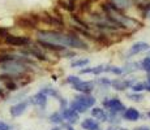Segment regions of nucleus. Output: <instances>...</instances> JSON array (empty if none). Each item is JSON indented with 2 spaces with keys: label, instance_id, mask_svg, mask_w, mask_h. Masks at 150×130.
Listing matches in <instances>:
<instances>
[{
  "label": "nucleus",
  "instance_id": "nucleus-1",
  "mask_svg": "<svg viewBox=\"0 0 150 130\" xmlns=\"http://www.w3.org/2000/svg\"><path fill=\"white\" fill-rule=\"evenodd\" d=\"M38 40L47 48H62V47H69V48H81L85 50L88 46L82 39L79 37L72 35V34H64L59 31H38L37 34Z\"/></svg>",
  "mask_w": 150,
  "mask_h": 130
},
{
  "label": "nucleus",
  "instance_id": "nucleus-2",
  "mask_svg": "<svg viewBox=\"0 0 150 130\" xmlns=\"http://www.w3.org/2000/svg\"><path fill=\"white\" fill-rule=\"evenodd\" d=\"M105 9H106V12H107L108 20L114 25L123 26V27H136V26L138 25L137 21H134L133 18H129V17L122 14V12H120L119 9H116L111 3L105 5Z\"/></svg>",
  "mask_w": 150,
  "mask_h": 130
},
{
  "label": "nucleus",
  "instance_id": "nucleus-3",
  "mask_svg": "<svg viewBox=\"0 0 150 130\" xmlns=\"http://www.w3.org/2000/svg\"><path fill=\"white\" fill-rule=\"evenodd\" d=\"M105 105L111 112H122L124 109V104L119 99H110L107 102H105Z\"/></svg>",
  "mask_w": 150,
  "mask_h": 130
},
{
  "label": "nucleus",
  "instance_id": "nucleus-4",
  "mask_svg": "<svg viewBox=\"0 0 150 130\" xmlns=\"http://www.w3.org/2000/svg\"><path fill=\"white\" fill-rule=\"evenodd\" d=\"M5 42L8 44H13V46H24L29 43V38L25 37H14V35H7L5 37Z\"/></svg>",
  "mask_w": 150,
  "mask_h": 130
},
{
  "label": "nucleus",
  "instance_id": "nucleus-5",
  "mask_svg": "<svg viewBox=\"0 0 150 130\" xmlns=\"http://www.w3.org/2000/svg\"><path fill=\"white\" fill-rule=\"evenodd\" d=\"M146 50H149L148 43L138 42V43H134V44L131 47V50H129V55H137V53H140V52L146 51Z\"/></svg>",
  "mask_w": 150,
  "mask_h": 130
},
{
  "label": "nucleus",
  "instance_id": "nucleus-6",
  "mask_svg": "<svg viewBox=\"0 0 150 130\" xmlns=\"http://www.w3.org/2000/svg\"><path fill=\"white\" fill-rule=\"evenodd\" d=\"M76 100L80 102L86 108H90V107H93L96 104V99L93 96H89V95H80V96L76 98Z\"/></svg>",
  "mask_w": 150,
  "mask_h": 130
},
{
  "label": "nucleus",
  "instance_id": "nucleus-7",
  "mask_svg": "<svg viewBox=\"0 0 150 130\" xmlns=\"http://www.w3.org/2000/svg\"><path fill=\"white\" fill-rule=\"evenodd\" d=\"M26 107H28V103H18V104H16V105H13L12 108H11V115H12L13 117H18V116H21L22 113L25 112V109H26Z\"/></svg>",
  "mask_w": 150,
  "mask_h": 130
},
{
  "label": "nucleus",
  "instance_id": "nucleus-8",
  "mask_svg": "<svg viewBox=\"0 0 150 130\" xmlns=\"http://www.w3.org/2000/svg\"><path fill=\"white\" fill-rule=\"evenodd\" d=\"M110 1H111V4L119 11L127 9V8L132 7V3H133L132 0H110Z\"/></svg>",
  "mask_w": 150,
  "mask_h": 130
},
{
  "label": "nucleus",
  "instance_id": "nucleus-9",
  "mask_svg": "<svg viewBox=\"0 0 150 130\" xmlns=\"http://www.w3.org/2000/svg\"><path fill=\"white\" fill-rule=\"evenodd\" d=\"M93 87H94L93 82H82V81H80L79 83L74 85V89H76L77 91H81V92H90L93 90Z\"/></svg>",
  "mask_w": 150,
  "mask_h": 130
},
{
  "label": "nucleus",
  "instance_id": "nucleus-10",
  "mask_svg": "<svg viewBox=\"0 0 150 130\" xmlns=\"http://www.w3.org/2000/svg\"><path fill=\"white\" fill-rule=\"evenodd\" d=\"M31 103L35 104V105H39V107L46 105V103H47V95L43 94V92H39V94L34 95V96L31 98Z\"/></svg>",
  "mask_w": 150,
  "mask_h": 130
},
{
  "label": "nucleus",
  "instance_id": "nucleus-11",
  "mask_svg": "<svg viewBox=\"0 0 150 130\" xmlns=\"http://www.w3.org/2000/svg\"><path fill=\"white\" fill-rule=\"evenodd\" d=\"M63 117H64L67 121H69V122H76V120L79 118V113H77L74 109L68 108V109H64Z\"/></svg>",
  "mask_w": 150,
  "mask_h": 130
},
{
  "label": "nucleus",
  "instance_id": "nucleus-12",
  "mask_svg": "<svg viewBox=\"0 0 150 130\" xmlns=\"http://www.w3.org/2000/svg\"><path fill=\"white\" fill-rule=\"evenodd\" d=\"M124 117L129 121H137L138 117H140V113H138V111L136 108H129L124 112Z\"/></svg>",
  "mask_w": 150,
  "mask_h": 130
},
{
  "label": "nucleus",
  "instance_id": "nucleus-13",
  "mask_svg": "<svg viewBox=\"0 0 150 130\" xmlns=\"http://www.w3.org/2000/svg\"><path fill=\"white\" fill-rule=\"evenodd\" d=\"M82 128L85 130H98L99 125L94 120H91V118H86V120L82 121Z\"/></svg>",
  "mask_w": 150,
  "mask_h": 130
},
{
  "label": "nucleus",
  "instance_id": "nucleus-14",
  "mask_svg": "<svg viewBox=\"0 0 150 130\" xmlns=\"http://www.w3.org/2000/svg\"><path fill=\"white\" fill-rule=\"evenodd\" d=\"M91 113H93V117H96L97 120H99V121H106V118H107L105 111H103V109H100V108H94Z\"/></svg>",
  "mask_w": 150,
  "mask_h": 130
},
{
  "label": "nucleus",
  "instance_id": "nucleus-15",
  "mask_svg": "<svg viewBox=\"0 0 150 130\" xmlns=\"http://www.w3.org/2000/svg\"><path fill=\"white\" fill-rule=\"evenodd\" d=\"M112 85H114L115 89H117V90H124V89L131 86V82H129V81H119V82H112Z\"/></svg>",
  "mask_w": 150,
  "mask_h": 130
},
{
  "label": "nucleus",
  "instance_id": "nucleus-16",
  "mask_svg": "<svg viewBox=\"0 0 150 130\" xmlns=\"http://www.w3.org/2000/svg\"><path fill=\"white\" fill-rule=\"evenodd\" d=\"M71 108H72V109H74V111H76L77 113H79V112H80V113H82V112H85V111H86V107H83L82 104L80 103V102H77V100H74V102L72 103V107H71Z\"/></svg>",
  "mask_w": 150,
  "mask_h": 130
},
{
  "label": "nucleus",
  "instance_id": "nucleus-17",
  "mask_svg": "<svg viewBox=\"0 0 150 130\" xmlns=\"http://www.w3.org/2000/svg\"><path fill=\"white\" fill-rule=\"evenodd\" d=\"M89 64V60L88 59H80V60H77V61H74V63H72V68H82V66H85V65H88Z\"/></svg>",
  "mask_w": 150,
  "mask_h": 130
},
{
  "label": "nucleus",
  "instance_id": "nucleus-18",
  "mask_svg": "<svg viewBox=\"0 0 150 130\" xmlns=\"http://www.w3.org/2000/svg\"><path fill=\"white\" fill-rule=\"evenodd\" d=\"M141 68L146 72H150V56L145 57V59L141 61Z\"/></svg>",
  "mask_w": 150,
  "mask_h": 130
},
{
  "label": "nucleus",
  "instance_id": "nucleus-19",
  "mask_svg": "<svg viewBox=\"0 0 150 130\" xmlns=\"http://www.w3.org/2000/svg\"><path fill=\"white\" fill-rule=\"evenodd\" d=\"M105 70L112 72V73H115V74H122L123 73V69L122 68H116V66H110V68H107V69L105 68Z\"/></svg>",
  "mask_w": 150,
  "mask_h": 130
},
{
  "label": "nucleus",
  "instance_id": "nucleus-20",
  "mask_svg": "<svg viewBox=\"0 0 150 130\" xmlns=\"http://www.w3.org/2000/svg\"><path fill=\"white\" fill-rule=\"evenodd\" d=\"M50 120H51V122H55V124H60V122H62V116H60L59 113H54L52 116L50 117Z\"/></svg>",
  "mask_w": 150,
  "mask_h": 130
},
{
  "label": "nucleus",
  "instance_id": "nucleus-21",
  "mask_svg": "<svg viewBox=\"0 0 150 130\" xmlns=\"http://www.w3.org/2000/svg\"><path fill=\"white\" fill-rule=\"evenodd\" d=\"M132 89H133V91H144V90H146V85L145 83H137Z\"/></svg>",
  "mask_w": 150,
  "mask_h": 130
},
{
  "label": "nucleus",
  "instance_id": "nucleus-22",
  "mask_svg": "<svg viewBox=\"0 0 150 130\" xmlns=\"http://www.w3.org/2000/svg\"><path fill=\"white\" fill-rule=\"evenodd\" d=\"M67 82L76 85V83H79V82H80V78H77V77H74V76H69V77L67 78Z\"/></svg>",
  "mask_w": 150,
  "mask_h": 130
},
{
  "label": "nucleus",
  "instance_id": "nucleus-23",
  "mask_svg": "<svg viewBox=\"0 0 150 130\" xmlns=\"http://www.w3.org/2000/svg\"><path fill=\"white\" fill-rule=\"evenodd\" d=\"M0 130H11L9 125L5 122H0Z\"/></svg>",
  "mask_w": 150,
  "mask_h": 130
},
{
  "label": "nucleus",
  "instance_id": "nucleus-24",
  "mask_svg": "<svg viewBox=\"0 0 150 130\" xmlns=\"http://www.w3.org/2000/svg\"><path fill=\"white\" fill-rule=\"evenodd\" d=\"M129 98H131V99H133V100H136V102H140V100L142 99V96H141V95H129Z\"/></svg>",
  "mask_w": 150,
  "mask_h": 130
},
{
  "label": "nucleus",
  "instance_id": "nucleus-25",
  "mask_svg": "<svg viewBox=\"0 0 150 130\" xmlns=\"http://www.w3.org/2000/svg\"><path fill=\"white\" fill-rule=\"evenodd\" d=\"M136 130H150V129L146 128V126H141V128H137Z\"/></svg>",
  "mask_w": 150,
  "mask_h": 130
},
{
  "label": "nucleus",
  "instance_id": "nucleus-26",
  "mask_svg": "<svg viewBox=\"0 0 150 130\" xmlns=\"http://www.w3.org/2000/svg\"><path fill=\"white\" fill-rule=\"evenodd\" d=\"M108 130H125V129H120V128H108Z\"/></svg>",
  "mask_w": 150,
  "mask_h": 130
},
{
  "label": "nucleus",
  "instance_id": "nucleus-27",
  "mask_svg": "<svg viewBox=\"0 0 150 130\" xmlns=\"http://www.w3.org/2000/svg\"><path fill=\"white\" fill-rule=\"evenodd\" d=\"M67 130H73V128H71V126H68V128H67Z\"/></svg>",
  "mask_w": 150,
  "mask_h": 130
},
{
  "label": "nucleus",
  "instance_id": "nucleus-28",
  "mask_svg": "<svg viewBox=\"0 0 150 130\" xmlns=\"http://www.w3.org/2000/svg\"><path fill=\"white\" fill-rule=\"evenodd\" d=\"M149 73H150V72H149ZM148 78H149L148 81H149V85H150V74H149V77H148Z\"/></svg>",
  "mask_w": 150,
  "mask_h": 130
},
{
  "label": "nucleus",
  "instance_id": "nucleus-29",
  "mask_svg": "<svg viewBox=\"0 0 150 130\" xmlns=\"http://www.w3.org/2000/svg\"><path fill=\"white\" fill-rule=\"evenodd\" d=\"M51 130H59V129H57V128H55V129H51Z\"/></svg>",
  "mask_w": 150,
  "mask_h": 130
},
{
  "label": "nucleus",
  "instance_id": "nucleus-30",
  "mask_svg": "<svg viewBox=\"0 0 150 130\" xmlns=\"http://www.w3.org/2000/svg\"><path fill=\"white\" fill-rule=\"evenodd\" d=\"M149 117H150V112H149Z\"/></svg>",
  "mask_w": 150,
  "mask_h": 130
}]
</instances>
